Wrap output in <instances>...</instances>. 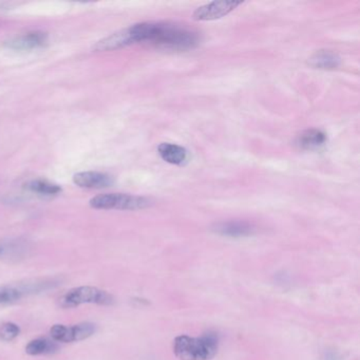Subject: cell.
<instances>
[{
    "mask_svg": "<svg viewBox=\"0 0 360 360\" xmlns=\"http://www.w3.org/2000/svg\"><path fill=\"white\" fill-rule=\"evenodd\" d=\"M216 233L232 238L247 237L255 233V227L245 222H224L214 226Z\"/></svg>",
    "mask_w": 360,
    "mask_h": 360,
    "instance_id": "obj_13",
    "label": "cell"
},
{
    "mask_svg": "<svg viewBox=\"0 0 360 360\" xmlns=\"http://www.w3.org/2000/svg\"><path fill=\"white\" fill-rule=\"evenodd\" d=\"M48 43V34L43 31H34L8 41L5 46L13 50H31L45 46Z\"/></svg>",
    "mask_w": 360,
    "mask_h": 360,
    "instance_id": "obj_9",
    "label": "cell"
},
{
    "mask_svg": "<svg viewBox=\"0 0 360 360\" xmlns=\"http://www.w3.org/2000/svg\"><path fill=\"white\" fill-rule=\"evenodd\" d=\"M21 334V328L13 322H7L0 326V339L3 341H12L19 337Z\"/></svg>",
    "mask_w": 360,
    "mask_h": 360,
    "instance_id": "obj_17",
    "label": "cell"
},
{
    "mask_svg": "<svg viewBox=\"0 0 360 360\" xmlns=\"http://www.w3.org/2000/svg\"><path fill=\"white\" fill-rule=\"evenodd\" d=\"M94 210H139L153 204L150 199L128 194H98L90 200Z\"/></svg>",
    "mask_w": 360,
    "mask_h": 360,
    "instance_id": "obj_4",
    "label": "cell"
},
{
    "mask_svg": "<svg viewBox=\"0 0 360 360\" xmlns=\"http://www.w3.org/2000/svg\"><path fill=\"white\" fill-rule=\"evenodd\" d=\"M74 182L76 186L90 190H102L111 186L114 183L113 177L98 171H82L74 176Z\"/></svg>",
    "mask_w": 360,
    "mask_h": 360,
    "instance_id": "obj_8",
    "label": "cell"
},
{
    "mask_svg": "<svg viewBox=\"0 0 360 360\" xmlns=\"http://www.w3.org/2000/svg\"><path fill=\"white\" fill-rule=\"evenodd\" d=\"M21 244L17 242H0V258L13 255L14 253L21 251Z\"/></svg>",
    "mask_w": 360,
    "mask_h": 360,
    "instance_id": "obj_18",
    "label": "cell"
},
{
    "mask_svg": "<svg viewBox=\"0 0 360 360\" xmlns=\"http://www.w3.org/2000/svg\"><path fill=\"white\" fill-rule=\"evenodd\" d=\"M159 155L169 164L183 166L188 161V151L177 144L162 143L157 147Z\"/></svg>",
    "mask_w": 360,
    "mask_h": 360,
    "instance_id": "obj_11",
    "label": "cell"
},
{
    "mask_svg": "<svg viewBox=\"0 0 360 360\" xmlns=\"http://www.w3.org/2000/svg\"><path fill=\"white\" fill-rule=\"evenodd\" d=\"M311 66L322 70H334L341 64V58L337 53L330 50H319L312 55L310 60Z\"/></svg>",
    "mask_w": 360,
    "mask_h": 360,
    "instance_id": "obj_14",
    "label": "cell"
},
{
    "mask_svg": "<svg viewBox=\"0 0 360 360\" xmlns=\"http://www.w3.org/2000/svg\"><path fill=\"white\" fill-rule=\"evenodd\" d=\"M241 3V1H234V0L212 1L207 5L198 8L192 16L196 21H214V19L226 16L227 14L233 12Z\"/></svg>",
    "mask_w": 360,
    "mask_h": 360,
    "instance_id": "obj_7",
    "label": "cell"
},
{
    "mask_svg": "<svg viewBox=\"0 0 360 360\" xmlns=\"http://www.w3.org/2000/svg\"><path fill=\"white\" fill-rule=\"evenodd\" d=\"M25 188L43 196H55L62 192V187L44 180L31 181L25 185Z\"/></svg>",
    "mask_w": 360,
    "mask_h": 360,
    "instance_id": "obj_16",
    "label": "cell"
},
{
    "mask_svg": "<svg viewBox=\"0 0 360 360\" xmlns=\"http://www.w3.org/2000/svg\"><path fill=\"white\" fill-rule=\"evenodd\" d=\"M153 44L170 50H190L200 44V36L194 31L174 23H160Z\"/></svg>",
    "mask_w": 360,
    "mask_h": 360,
    "instance_id": "obj_2",
    "label": "cell"
},
{
    "mask_svg": "<svg viewBox=\"0 0 360 360\" xmlns=\"http://www.w3.org/2000/svg\"><path fill=\"white\" fill-rule=\"evenodd\" d=\"M219 338L214 333L202 337L180 336L174 341V352L181 360H208L218 352Z\"/></svg>",
    "mask_w": 360,
    "mask_h": 360,
    "instance_id": "obj_1",
    "label": "cell"
},
{
    "mask_svg": "<svg viewBox=\"0 0 360 360\" xmlns=\"http://www.w3.org/2000/svg\"><path fill=\"white\" fill-rule=\"evenodd\" d=\"M53 284H54L53 281L43 280L0 286V306L14 304L27 295L36 294V293L49 290L51 286H53Z\"/></svg>",
    "mask_w": 360,
    "mask_h": 360,
    "instance_id": "obj_5",
    "label": "cell"
},
{
    "mask_svg": "<svg viewBox=\"0 0 360 360\" xmlns=\"http://www.w3.org/2000/svg\"><path fill=\"white\" fill-rule=\"evenodd\" d=\"M113 302L111 294L93 286L74 287L60 299V306L65 308H76L82 304L111 306Z\"/></svg>",
    "mask_w": 360,
    "mask_h": 360,
    "instance_id": "obj_3",
    "label": "cell"
},
{
    "mask_svg": "<svg viewBox=\"0 0 360 360\" xmlns=\"http://www.w3.org/2000/svg\"><path fill=\"white\" fill-rule=\"evenodd\" d=\"M131 45H133L131 34L128 32V29H124L98 41L93 46V50L96 52H103V51L117 50Z\"/></svg>",
    "mask_w": 360,
    "mask_h": 360,
    "instance_id": "obj_10",
    "label": "cell"
},
{
    "mask_svg": "<svg viewBox=\"0 0 360 360\" xmlns=\"http://www.w3.org/2000/svg\"><path fill=\"white\" fill-rule=\"evenodd\" d=\"M57 344L54 340H49L47 338H36L31 340L25 347V353L31 356L46 355L56 351Z\"/></svg>",
    "mask_w": 360,
    "mask_h": 360,
    "instance_id": "obj_15",
    "label": "cell"
},
{
    "mask_svg": "<svg viewBox=\"0 0 360 360\" xmlns=\"http://www.w3.org/2000/svg\"><path fill=\"white\" fill-rule=\"evenodd\" d=\"M95 324L91 322H82L74 326H64V324H55L51 328V337L57 342H76L88 339L95 333Z\"/></svg>",
    "mask_w": 360,
    "mask_h": 360,
    "instance_id": "obj_6",
    "label": "cell"
},
{
    "mask_svg": "<svg viewBox=\"0 0 360 360\" xmlns=\"http://www.w3.org/2000/svg\"><path fill=\"white\" fill-rule=\"evenodd\" d=\"M328 142L326 133L319 129H308L297 137L296 146L304 150H316L322 148Z\"/></svg>",
    "mask_w": 360,
    "mask_h": 360,
    "instance_id": "obj_12",
    "label": "cell"
}]
</instances>
